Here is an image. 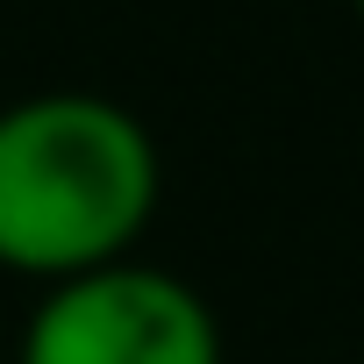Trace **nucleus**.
Masks as SVG:
<instances>
[{
  "label": "nucleus",
  "mask_w": 364,
  "mask_h": 364,
  "mask_svg": "<svg viewBox=\"0 0 364 364\" xmlns=\"http://www.w3.org/2000/svg\"><path fill=\"white\" fill-rule=\"evenodd\" d=\"M164 193L150 129L107 93H29L0 107V272L79 279L136 257Z\"/></svg>",
  "instance_id": "f257e3e1"
},
{
  "label": "nucleus",
  "mask_w": 364,
  "mask_h": 364,
  "mask_svg": "<svg viewBox=\"0 0 364 364\" xmlns=\"http://www.w3.org/2000/svg\"><path fill=\"white\" fill-rule=\"evenodd\" d=\"M15 364H222V321L178 272L122 257L43 286Z\"/></svg>",
  "instance_id": "f03ea898"
},
{
  "label": "nucleus",
  "mask_w": 364,
  "mask_h": 364,
  "mask_svg": "<svg viewBox=\"0 0 364 364\" xmlns=\"http://www.w3.org/2000/svg\"><path fill=\"white\" fill-rule=\"evenodd\" d=\"M350 15H357V22H364V0H350Z\"/></svg>",
  "instance_id": "7ed1b4c3"
}]
</instances>
